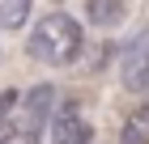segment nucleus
Returning <instances> with one entry per match:
<instances>
[{
  "label": "nucleus",
  "instance_id": "4",
  "mask_svg": "<svg viewBox=\"0 0 149 144\" xmlns=\"http://www.w3.org/2000/svg\"><path fill=\"white\" fill-rule=\"evenodd\" d=\"M51 102H56V89H51V85H34L30 93H26V102H22V110H26L22 127H34V132H38V123H43L47 114H56Z\"/></svg>",
  "mask_w": 149,
  "mask_h": 144
},
{
  "label": "nucleus",
  "instance_id": "7",
  "mask_svg": "<svg viewBox=\"0 0 149 144\" xmlns=\"http://www.w3.org/2000/svg\"><path fill=\"white\" fill-rule=\"evenodd\" d=\"M30 21V0H0V25L4 30H22Z\"/></svg>",
  "mask_w": 149,
  "mask_h": 144
},
{
  "label": "nucleus",
  "instance_id": "8",
  "mask_svg": "<svg viewBox=\"0 0 149 144\" xmlns=\"http://www.w3.org/2000/svg\"><path fill=\"white\" fill-rule=\"evenodd\" d=\"M0 144H43L34 127H0Z\"/></svg>",
  "mask_w": 149,
  "mask_h": 144
},
{
  "label": "nucleus",
  "instance_id": "6",
  "mask_svg": "<svg viewBox=\"0 0 149 144\" xmlns=\"http://www.w3.org/2000/svg\"><path fill=\"white\" fill-rule=\"evenodd\" d=\"M85 13H90V21H94V25L111 30V25H119V21H124L128 4H124V0H90V4H85Z\"/></svg>",
  "mask_w": 149,
  "mask_h": 144
},
{
  "label": "nucleus",
  "instance_id": "9",
  "mask_svg": "<svg viewBox=\"0 0 149 144\" xmlns=\"http://www.w3.org/2000/svg\"><path fill=\"white\" fill-rule=\"evenodd\" d=\"M17 102H22V98H17L13 89H9V93H0V119H4V114H9L13 106H17Z\"/></svg>",
  "mask_w": 149,
  "mask_h": 144
},
{
  "label": "nucleus",
  "instance_id": "1",
  "mask_svg": "<svg viewBox=\"0 0 149 144\" xmlns=\"http://www.w3.org/2000/svg\"><path fill=\"white\" fill-rule=\"evenodd\" d=\"M81 43H85V34H81L77 17H68V13H47V17L34 21L30 38H26V51L34 59H43V64L64 68V64H72L81 55Z\"/></svg>",
  "mask_w": 149,
  "mask_h": 144
},
{
  "label": "nucleus",
  "instance_id": "2",
  "mask_svg": "<svg viewBox=\"0 0 149 144\" xmlns=\"http://www.w3.org/2000/svg\"><path fill=\"white\" fill-rule=\"evenodd\" d=\"M119 85L132 93L149 89V25L128 38V47L119 51Z\"/></svg>",
  "mask_w": 149,
  "mask_h": 144
},
{
  "label": "nucleus",
  "instance_id": "5",
  "mask_svg": "<svg viewBox=\"0 0 149 144\" xmlns=\"http://www.w3.org/2000/svg\"><path fill=\"white\" fill-rule=\"evenodd\" d=\"M119 144H149V102H141L136 110L119 127Z\"/></svg>",
  "mask_w": 149,
  "mask_h": 144
},
{
  "label": "nucleus",
  "instance_id": "3",
  "mask_svg": "<svg viewBox=\"0 0 149 144\" xmlns=\"http://www.w3.org/2000/svg\"><path fill=\"white\" fill-rule=\"evenodd\" d=\"M51 144H94V127L77 102H60L51 114Z\"/></svg>",
  "mask_w": 149,
  "mask_h": 144
}]
</instances>
